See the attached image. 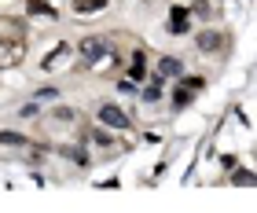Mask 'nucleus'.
Returning <instances> with one entry per match:
<instances>
[{
  "label": "nucleus",
  "instance_id": "nucleus-15",
  "mask_svg": "<svg viewBox=\"0 0 257 213\" xmlns=\"http://www.w3.org/2000/svg\"><path fill=\"white\" fill-rule=\"evenodd\" d=\"M235 184H242V187H250V184H253V173H235Z\"/></svg>",
  "mask_w": 257,
  "mask_h": 213
},
{
  "label": "nucleus",
  "instance_id": "nucleus-1",
  "mask_svg": "<svg viewBox=\"0 0 257 213\" xmlns=\"http://www.w3.org/2000/svg\"><path fill=\"white\" fill-rule=\"evenodd\" d=\"M99 122L110 125V129H128V125H133V122H128V114L121 111V106H114V103L99 106Z\"/></svg>",
  "mask_w": 257,
  "mask_h": 213
},
{
  "label": "nucleus",
  "instance_id": "nucleus-7",
  "mask_svg": "<svg viewBox=\"0 0 257 213\" xmlns=\"http://www.w3.org/2000/svg\"><path fill=\"white\" fill-rule=\"evenodd\" d=\"M19 63V44H0V66Z\"/></svg>",
  "mask_w": 257,
  "mask_h": 213
},
{
  "label": "nucleus",
  "instance_id": "nucleus-3",
  "mask_svg": "<svg viewBox=\"0 0 257 213\" xmlns=\"http://www.w3.org/2000/svg\"><path fill=\"white\" fill-rule=\"evenodd\" d=\"M166 26H169V33H188V8H173Z\"/></svg>",
  "mask_w": 257,
  "mask_h": 213
},
{
  "label": "nucleus",
  "instance_id": "nucleus-13",
  "mask_svg": "<svg viewBox=\"0 0 257 213\" xmlns=\"http://www.w3.org/2000/svg\"><path fill=\"white\" fill-rule=\"evenodd\" d=\"M158 96H162V77H158V81H155L151 88H144V99H147V103H155Z\"/></svg>",
  "mask_w": 257,
  "mask_h": 213
},
{
  "label": "nucleus",
  "instance_id": "nucleus-12",
  "mask_svg": "<svg viewBox=\"0 0 257 213\" xmlns=\"http://www.w3.org/2000/svg\"><path fill=\"white\" fill-rule=\"evenodd\" d=\"M0 144H4V147H22V144H26V136H19V133H0Z\"/></svg>",
  "mask_w": 257,
  "mask_h": 213
},
{
  "label": "nucleus",
  "instance_id": "nucleus-16",
  "mask_svg": "<svg viewBox=\"0 0 257 213\" xmlns=\"http://www.w3.org/2000/svg\"><path fill=\"white\" fill-rule=\"evenodd\" d=\"M33 114H37V103H26V106L19 111V118H33Z\"/></svg>",
  "mask_w": 257,
  "mask_h": 213
},
{
  "label": "nucleus",
  "instance_id": "nucleus-9",
  "mask_svg": "<svg viewBox=\"0 0 257 213\" xmlns=\"http://www.w3.org/2000/svg\"><path fill=\"white\" fill-rule=\"evenodd\" d=\"M26 8L33 11V15H48V19H55V8H48L44 0H26Z\"/></svg>",
  "mask_w": 257,
  "mask_h": 213
},
{
  "label": "nucleus",
  "instance_id": "nucleus-10",
  "mask_svg": "<svg viewBox=\"0 0 257 213\" xmlns=\"http://www.w3.org/2000/svg\"><path fill=\"white\" fill-rule=\"evenodd\" d=\"M66 52H70V44H55V55H48V59H44V70H52L55 63H63V59H66Z\"/></svg>",
  "mask_w": 257,
  "mask_h": 213
},
{
  "label": "nucleus",
  "instance_id": "nucleus-6",
  "mask_svg": "<svg viewBox=\"0 0 257 213\" xmlns=\"http://www.w3.org/2000/svg\"><path fill=\"white\" fill-rule=\"evenodd\" d=\"M144 74H147V59H144V52H133V70H128V81H144Z\"/></svg>",
  "mask_w": 257,
  "mask_h": 213
},
{
  "label": "nucleus",
  "instance_id": "nucleus-4",
  "mask_svg": "<svg viewBox=\"0 0 257 213\" xmlns=\"http://www.w3.org/2000/svg\"><path fill=\"white\" fill-rule=\"evenodd\" d=\"M180 74H184V63H180V59L166 55V59L158 63V77H162V81H166V77H180Z\"/></svg>",
  "mask_w": 257,
  "mask_h": 213
},
{
  "label": "nucleus",
  "instance_id": "nucleus-14",
  "mask_svg": "<svg viewBox=\"0 0 257 213\" xmlns=\"http://www.w3.org/2000/svg\"><path fill=\"white\" fill-rule=\"evenodd\" d=\"M184 85H188L191 92H198V88H202V85H206V81H202V77H184Z\"/></svg>",
  "mask_w": 257,
  "mask_h": 213
},
{
  "label": "nucleus",
  "instance_id": "nucleus-11",
  "mask_svg": "<svg viewBox=\"0 0 257 213\" xmlns=\"http://www.w3.org/2000/svg\"><path fill=\"white\" fill-rule=\"evenodd\" d=\"M195 99V92L188 88V85H184V88H177V92H173V103H177V106H188Z\"/></svg>",
  "mask_w": 257,
  "mask_h": 213
},
{
  "label": "nucleus",
  "instance_id": "nucleus-2",
  "mask_svg": "<svg viewBox=\"0 0 257 213\" xmlns=\"http://www.w3.org/2000/svg\"><path fill=\"white\" fill-rule=\"evenodd\" d=\"M103 48H107V41H103V37H88L85 44H81V55H85V63H96V59L103 55Z\"/></svg>",
  "mask_w": 257,
  "mask_h": 213
},
{
  "label": "nucleus",
  "instance_id": "nucleus-5",
  "mask_svg": "<svg viewBox=\"0 0 257 213\" xmlns=\"http://www.w3.org/2000/svg\"><path fill=\"white\" fill-rule=\"evenodd\" d=\"M220 44H224V37H220L217 30H206V33H198V52H217Z\"/></svg>",
  "mask_w": 257,
  "mask_h": 213
},
{
  "label": "nucleus",
  "instance_id": "nucleus-8",
  "mask_svg": "<svg viewBox=\"0 0 257 213\" xmlns=\"http://www.w3.org/2000/svg\"><path fill=\"white\" fill-rule=\"evenodd\" d=\"M99 8H107V0H74V11H99Z\"/></svg>",
  "mask_w": 257,
  "mask_h": 213
}]
</instances>
